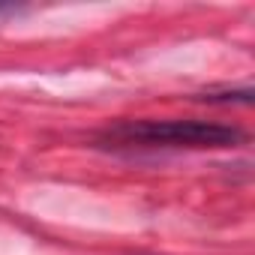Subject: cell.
I'll use <instances>...</instances> for the list:
<instances>
[{
    "label": "cell",
    "instance_id": "2",
    "mask_svg": "<svg viewBox=\"0 0 255 255\" xmlns=\"http://www.w3.org/2000/svg\"><path fill=\"white\" fill-rule=\"evenodd\" d=\"M3 9H6V6H0V12H3Z\"/></svg>",
    "mask_w": 255,
    "mask_h": 255
},
{
    "label": "cell",
    "instance_id": "1",
    "mask_svg": "<svg viewBox=\"0 0 255 255\" xmlns=\"http://www.w3.org/2000/svg\"><path fill=\"white\" fill-rule=\"evenodd\" d=\"M120 144H141V147H234L243 141L237 126L207 123V120H135L120 123L105 132Z\"/></svg>",
    "mask_w": 255,
    "mask_h": 255
}]
</instances>
